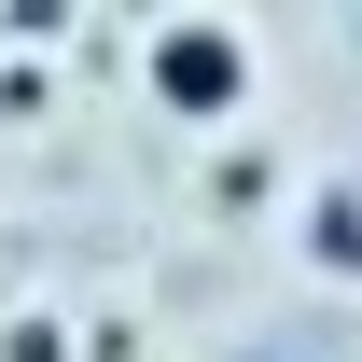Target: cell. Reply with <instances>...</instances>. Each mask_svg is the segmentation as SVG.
<instances>
[{"label":"cell","mask_w":362,"mask_h":362,"mask_svg":"<svg viewBox=\"0 0 362 362\" xmlns=\"http://www.w3.org/2000/svg\"><path fill=\"white\" fill-rule=\"evenodd\" d=\"M139 84L168 126H237V98H251V28L223 14H168L153 42H139Z\"/></svg>","instance_id":"cell-1"},{"label":"cell","mask_w":362,"mask_h":362,"mask_svg":"<svg viewBox=\"0 0 362 362\" xmlns=\"http://www.w3.org/2000/svg\"><path fill=\"white\" fill-rule=\"evenodd\" d=\"M293 251H307V279L362 293V181H320L307 209H293Z\"/></svg>","instance_id":"cell-2"},{"label":"cell","mask_w":362,"mask_h":362,"mask_svg":"<svg viewBox=\"0 0 362 362\" xmlns=\"http://www.w3.org/2000/svg\"><path fill=\"white\" fill-rule=\"evenodd\" d=\"M0 362H70V320H42V307L0 320Z\"/></svg>","instance_id":"cell-3"}]
</instances>
